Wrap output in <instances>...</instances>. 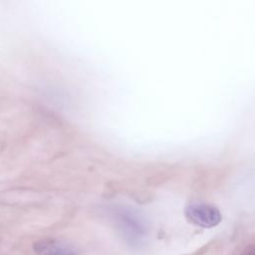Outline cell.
<instances>
[{"instance_id": "7a4b0ae2", "label": "cell", "mask_w": 255, "mask_h": 255, "mask_svg": "<svg viewBox=\"0 0 255 255\" xmlns=\"http://www.w3.org/2000/svg\"><path fill=\"white\" fill-rule=\"evenodd\" d=\"M184 212L190 222L203 228H212L221 221L220 211L215 206L204 202L189 203Z\"/></svg>"}, {"instance_id": "3957f363", "label": "cell", "mask_w": 255, "mask_h": 255, "mask_svg": "<svg viewBox=\"0 0 255 255\" xmlns=\"http://www.w3.org/2000/svg\"><path fill=\"white\" fill-rule=\"evenodd\" d=\"M36 255H80L72 243L59 238H44L33 244Z\"/></svg>"}, {"instance_id": "6da1fadb", "label": "cell", "mask_w": 255, "mask_h": 255, "mask_svg": "<svg viewBox=\"0 0 255 255\" xmlns=\"http://www.w3.org/2000/svg\"><path fill=\"white\" fill-rule=\"evenodd\" d=\"M110 214L125 241L132 248H141L148 234V226L143 215L128 206L112 207Z\"/></svg>"}]
</instances>
